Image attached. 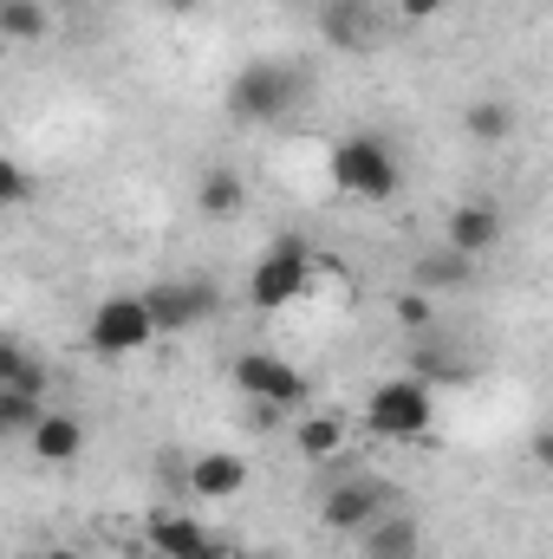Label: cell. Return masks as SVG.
Returning <instances> with one entry per match:
<instances>
[{
    "mask_svg": "<svg viewBox=\"0 0 553 559\" xmlns=\"http://www.w3.org/2000/svg\"><path fill=\"white\" fill-rule=\"evenodd\" d=\"M391 312H398V325H411V332H430V299H423V293H398V299H391Z\"/></svg>",
    "mask_w": 553,
    "mask_h": 559,
    "instance_id": "22",
    "label": "cell"
},
{
    "mask_svg": "<svg viewBox=\"0 0 553 559\" xmlns=\"http://www.w3.org/2000/svg\"><path fill=\"white\" fill-rule=\"evenodd\" d=\"M404 559H416V554H404Z\"/></svg>",
    "mask_w": 553,
    "mask_h": 559,
    "instance_id": "26",
    "label": "cell"
},
{
    "mask_svg": "<svg viewBox=\"0 0 553 559\" xmlns=\"http://www.w3.org/2000/svg\"><path fill=\"white\" fill-rule=\"evenodd\" d=\"M430 423H436V397H430L423 378H385V384H372V397H365V429L372 436H385V442H423Z\"/></svg>",
    "mask_w": 553,
    "mask_h": 559,
    "instance_id": "3",
    "label": "cell"
},
{
    "mask_svg": "<svg viewBox=\"0 0 553 559\" xmlns=\"http://www.w3.org/2000/svg\"><path fill=\"white\" fill-rule=\"evenodd\" d=\"M436 13H443V0H398V20H436Z\"/></svg>",
    "mask_w": 553,
    "mask_h": 559,
    "instance_id": "23",
    "label": "cell"
},
{
    "mask_svg": "<svg viewBox=\"0 0 553 559\" xmlns=\"http://www.w3.org/2000/svg\"><path fill=\"white\" fill-rule=\"evenodd\" d=\"M0 436H7V417H0Z\"/></svg>",
    "mask_w": 553,
    "mask_h": 559,
    "instance_id": "25",
    "label": "cell"
},
{
    "mask_svg": "<svg viewBox=\"0 0 553 559\" xmlns=\"http://www.w3.org/2000/svg\"><path fill=\"white\" fill-rule=\"evenodd\" d=\"M39 559H85V554H72V547H52V554H39Z\"/></svg>",
    "mask_w": 553,
    "mask_h": 559,
    "instance_id": "24",
    "label": "cell"
},
{
    "mask_svg": "<svg viewBox=\"0 0 553 559\" xmlns=\"http://www.w3.org/2000/svg\"><path fill=\"white\" fill-rule=\"evenodd\" d=\"M235 391L242 397H255L261 411H274V417H286V411H299L306 404V371L293 365V358H280V352H242L235 358Z\"/></svg>",
    "mask_w": 553,
    "mask_h": 559,
    "instance_id": "6",
    "label": "cell"
},
{
    "mask_svg": "<svg viewBox=\"0 0 553 559\" xmlns=\"http://www.w3.org/2000/svg\"><path fill=\"white\" fill-rule=\"evenodd\" d=\"M319 26L332 46H365V0H326Z\"/></svg>",
    "mask_w": 553,
    "mask_h": 559,
    "instance_id": "20",
    "label": "cell"
},
{
    "mask_svg": "<svg viewBox=\"0 0 553 559\" xmlns=\"http://www.w3.org/2000/svg\"><path fill=\"white\" fill-rule=\"evenodd\" d=\"M26 449H33V462L66 468V462L85 455V423L72 417V411H39V423L26 429Z\"/></svg>",
    "mask_w": 553,
    "mask_h": 559,
    "instance_id": "12",
    "label": "cell"
},
{
    "mask_svg": "<svg viewBox=\"0 0 553 559\" xmlns=\"http://www.w3.org/2000/svg\"><path fill=\"white\" fill-rule=\"evenodd\" d=\"M26 202H33V176H26L13 156H0V215H7V209H26Z\"/></svg>",
    "mask_w": 553,
    "mask_h": 559,
    "instance_id": "21",
    "label": "cell"
},
{
    "mask_svg": "<svg viewBox=\"0 0 553 559\" xmlns=\"http://www.w3.org/2000/svg\"><path fill=\"white\" fill-rule=\"evenodd\" d=\"M443 248L462 254V261H482L489 248H502V209H495V202H462V209H449Z\"/></svg>",
    "mask_w": 553,
    "mask_h": 559,
    "instance_id": "10",
    "label": "cell"
},
{
    "mask_svg": "<svg viewBox=\"0 0 553 559\" xmlns=\"http://www.w3.org/2000/svg\"><path fill=\"white\" fill-rule=\"evenodd\" d=\"M150 554L156 559H228L222 534L196 514H156L150 521Z\"/></svg>",
    "mask_w": 553,
    "mask_h": 559,
    "instance_id": "8",
    "label": "cell"
},
{
    "mask_svg": "<svg viewBox=\"0 0 553 559\" xmlns=\"http://www.w3.org/2000/svg\"><path fill=\"white\" fill-rule=\"evenodd\" d=\"M306 98H313V72L306 66H286V59H248L228 79V111H235V124H255V131L293 118Z\"/></svg>",
    "mask_w": 553,
    "mask_h": 559,
    "instance_id": "1",
    "label": "cell"
},
{
    "mask_svg": "<svg viewBox=\"0 0 553 559\" xmlns=\"http://www.w3.org/2000/svg\"><path fill=\"white\" fill-rule=\"evenodd\" d=\"M248 455H235V449H202L196 462H189V495L196 501H235L242 488H248Z\"/></svg>",
    "mask_w": 553,
    "mask_h": 559,
    "instance_id": "11",
    "label": "cell"
},
{
    "mask_svg": "<svg viewBox=\"0 0 553 559\" xmlns=\"http://www.w3.org/2000/svg\"><path fill=\"white\" fill-rule=\"evenodd\" d=\"M326 169H332V182H339L345 195H358V202H391V195L404 189V156L385 138H372V131L339 138Z\"/></svg>",
    "mask_w": 553,
    "mask_h": 559,
    "instance_id": "2",
    "label": "cell"
},
{
    "mask_svg": "<svg viewBox=\"0 0 553 559\" xmlns=\"http://www.w3.org/2000/svg\"><path fill=\"white\" fill-rule=\"evenodd\" d=\"M469 267L475 261H462V254H449V248H436V254H423L416 261V293H443V286H469Z\"/></svg>",
    "mask_w": 553,
    "mask_h": 559,
    "instance_id": "19",
    "label": "cell"
},
{
    "mask_svg": "<svg viewBox=\"0 0 553 559\" xmlns=\"http://www.w3.org/2000/svg\"><path fill=\"white\" fill-rule=\"evenodd\" d=\"M306 280H313V254H306V241L280 235L274 248L248 267V299H255V312H286V306L306 293Z\"/></svg>",
    "mask_w": 553,
    "mask_h": 559,
    "instance_id": "5",
    "label": "cell"
},
{
    "mask_svg": "<svg viewBox=\"0 0 553 559\" xmlns=\"http://www.w3.org/2000/svg\"><path fill=\"white\" fill-rule=\"evenodd\" d=\"M385 514V481H339V488H326V501H319V521L332 527V534H365L372 521Z\"/></svg>",
    "mask_w": 553,
    "mask_h": 559,
    "instance_id": "9",
    "label": "cell"
},
{
    "mask_svg": "<svg viewBox=\"0 0 553 559\" xmlns=\"http://www.w3.org/2000/svg\"><path fill=\"white\" fill-rule=\"evenodd\" d=\"M462 131L475 143H508L515 138V105H502V98H475L469 111H462Z\"/></svg>",
    "mask_w": 553,
    "mask_h": 559,
    "instance_id": "18",
    "label": "cell"
},
{
    "mask_svg": "<svg viewBox=\"0 0 553 559\" xmlns=\"http://www.w3.org/2000/svg\"><path fill=\"white\" fill-rule=\"evenodd\" d=\"M143 306H150V325H156V338H163V332H189V325L215 319V312H222V293H215V280H202V274L150 280V286H143Z\"/></svg>",
    "mask_w": 553,
    "mask_h": 559,
    "instance_id": "7",
    "label": "cell"
},
{
    "mask_svg": "<svg viewBox=\"0 0 553 559\" xmlns=\"http://www.w3.org/2000/svg\"><path fill=\"white\" fill-rule=\"evenodd\" d=\"M365 554H372V559L416 554V521H411V514H378V521L365 527Z\"/></svg>",
    "mask_w": 553,
    "mask_h": 559,
    "instance_id": "14",
    "label": "cell"
},
{
    "mask_svg": "<svg viewBox=\"0 0 553 559\" xmlns=\"http://www.w3.org/2000/svg\"><path fill=\"white\" fill-rule=\"evenodd\" d=\"M150 338H156V325H150L143 293H111V299H98L92 319H85V345H92L98 358H138Z\"/></svg>",
    "mask_w": 553,
    "mask_h": 559,
    "instance_id": "4",
    "label": "cell"
},
{
    "mask_svg": "<svg viewBox=\"0 0 553 559\" xmlns=\"http://www.w3.org/2000/svg\"><path fill=\"white\" fill-rule=\"evenodd\" d=\"M196 209L215 215V222H228V215L248 209V182H242L228 163H215V169H202V182H196Z\"/></svg>",
    "mask_w": 553,
    "mask_h": 559,
    "instance_id": "13",
    "label": "cell"
},
{
    "mask_svg": "<svg viewBox=\"0 0 553 559\" xmlns=\"http://www.w3.org/2000/svg\"><path fill=\"white\" fill-rule=\"evenodd\" d=\"M293 449H299L306 462H332V455L345 449V423L339 417H299L293 423Z\"/></svg>",
    "mask_w": 553,
    "mask_h": 559,
    "instance_id": "15",
    "label": "cell"
},
{
    "mask_svg": "<svg viewBox=\"0 0 553 559\" xmlns=\"http://www.w3.org/2000/svg\"><path fill=\"white\" fill-rule=\"evenodd\" d=\"M0 391H33V397H46V365H39L26 345H13V338H0Z\"/></svg>",
    "mask_w": 553,
    "mask_h": 559,
    "instance_id": "17",
    "label": "cell"
},
{
    "mask_svg": "<svg viewBox=\"0 0 553 559\" xmlns=\"http://www.w3.org/2000/svg\"><path fill=\"white\" fill-rule=\"evenodd\" d=\"M52 33V13H46V0H0V39H20V46H33V39H46Z\"/></svg>",
    "mask_w": 553,
    "mask_h": 559,
    "instance_id": "16",
    "label": "cell"
}]
</instances>
